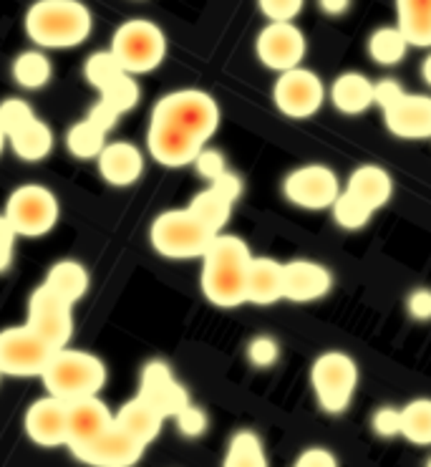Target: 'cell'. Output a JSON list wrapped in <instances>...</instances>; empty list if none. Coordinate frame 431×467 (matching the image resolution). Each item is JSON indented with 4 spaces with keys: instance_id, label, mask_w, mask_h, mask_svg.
<instances>
[{
    "instance_id": "1",
    "label": "cell",
    "mask_w": 431,
    "mask_h": 467,
    "mask_svg": "<svg viewBox=\"0 0 431 467\" xmlns=\"http://www.w3.org/2000/svg\"><path fill=\"white\" fill-rule=\"evenodd\" d=\"M252 250L232 233H217L202 255V294L217 308H238L248 304V271Z\"/></svg>"
},
{
    "instance_id": "2",
    "label": "cell",
    "mask_w": 431,
    "mask_h": 467,
    "mask_svg": "<svg viewBox=\"0 0 431 467\" xmlns=\"http://www.w3.org/2000/svg\"><path fill=\"white\" fill-rule=\"evenodd\" d=\"M26 33L38 48H76L94 28V16L81 0H36L26 11Z\"/></svg>"
},
{
    "instance_id": "3",
    "label": "cell",
    "mask_w": 431,
    "mask_h": 467,
    "mask_svg": "<svg viewBox=\"0 0 431 467\" xmlns=\"http://www.w3.org/2000/svg\"><path fill=\"white\" fill-rule=\"evenodd\" d=\"M44 387L48 394L58 400H78V397H91L98 394L107 384V367L104 361L88 351H76V348H58L48 361V367L41 374Z\"/></svg>"
},
{
    "instance_id": "4",
    "label": "cell",
    "mask_w": 431,
    "mask_h": 467,
    "mask_svg": "<svg viewBox=\"0 0 431 467\" xmlns=\"http://www.w3.org/2000/svg\"><path fill=\"white\" fill-rule=\"evenodd\" d=\"M374 91L384 124L394 137L431 140V94H411L396 78H378Z\"/></svg>"
},
{
    "instance_id": "5",
    "label": "cell",
    "mask_w": 431,
    "mask_h": 467,
    "mask_svg": "<svg viewBox=\"0 0 431 467\" xmlns=\"http://www.w3.org/2000/svg\"><path fill=\"white\" fill-rule=\"evenodd\" d=\"M215 235V230L207 228L190 207L167 210L159 218H154L149 230L151 248L169 261L202 258Z\"/></svg>"
},
{
    "instance_id": "6",
    "label": "cell",
    "mask_w": 431,
    "mask_h": 467,
    "mask_svg": "<svg viewBox=\"0 0 431 467\" xmlns=\"http://www.w3.org/2000/svg\"><path fill=\"white\" fill-rule=\"evenodd\" d=\"M311 387L318 407L331 417H341L354 404L358 389L356 358L345 351L318 354L311 364Z\"/></svg>"
},
{
    "instance_id": "7",
    "label": "cell",
    "mask_w": 431,
    "mask_h": 467,
    "mask_svg": "<svg viewBox=\"0 0 431 467\" xmlns=\"http://www.w3.org/2000/svg\"><path fill=\"white\" fill-rule=\"evenodd\" d=\"M151 114L159 119H167L187 134H192L194 140H200L202 144L215 137L220 130V119H222L217 99L202 88L169 91L154 104Z\"/></svg>"
},
{
    "instance_id": "8",
    "label": "cell",
    "mask_w": 431,
    "mask_h": 467,
    "mask_svg": "<svg viewBox=\"0 0 431 467\" xmlns=\"http://www.w3.org/2000/svg\"><path fill=\"white\" fill-rule=\"evenodd\" d=\"M108 51L119 58L124 71L139 77V74H149L162 66V61L167 58V36L154 21L131 18L117 28Z\"/></svg>"
},
{
    "instance_id": "9",
    "label": "cell",
    "mask_w": 431,
    "mask_h": 467,
    "mask_svg": "<svg viewBox=\"0 0 431 467\" xmlns=\"http://www.w3.org/2000/svg\"><path fill=\"white\" fill-rule=\"evenodd\" d=\"M272 104L288 119H311L323 109L328 88L323 78L313 68L295 66L291 71H282L272 84Z\"/></svg>"
},
{
    "instance_id": "10",
    "label": "cell",
    "mask_w": 431,
    "mask_h": 467,
    "mask_svg": "<svg viewBox=\"0 0 431 467\" xmlns=\"http://www.w3.org/2000/svg\"><path fill=\"white\" fill-rule=\"evenodd\" d=\"M5 218L11 220L13 230L23 238L48 235L58 223V200L44 185H23L13 190L5 202Z\"/></svg>"
},
{
    "instance_id": "11",
    "label": "cell",
    "mask_w": 431,
    "mask_h": 467,
    "mask_svg": "<svg viewBox=\"0 0 431 467\" xmlns=\"http://www.w3.org/2000/svg\"><path fill=\"white\" fill-rule=\"evenodd\" d=\"M338 195H341V180L328 164H303L291 170L282 180V197L298 210L323 213L334 207Z\"/></svg>"
},
{
    "instance_id": "12",
    "label": "cell",
    "mask_w": 431,
    "mask_h": 467,
    "mask_svg": "<svg viewBox=\"0 0 431 467\" xmlns=\"http://www.w3.org/2000/svg\"><path fill=\"white\" fill-rule=\"evenodd\" d=\"M51 344H46L28 324L0 331V371L5 377H41L54 357Z\"/></svg>"
},
{
    "instance_id": "13",
    "label": "cell",
    "mask_w": 431,
    "mask_h": 467,
    "mask_svg": "<svg viewBox=\"0 0 431 467\" xmlns=\"http://www.w3.org/2000/svg\"><path fill=\"white\" fill-rule=\"evenodd\" d=\"M74 304L56 294L51 285H38L28 298V318L26 324L54 348H64L74 334Z\"/></svg>"
},
{
    "instance_id": "14",
    "label": "cell",
    "mask_w": 431,
    "mask_h": 467,
    "mask_svg": "<svg viewBox=\"0 0 431 467\" xmlns=\"http://www.w3.org/2000/svg\"><path fill=\"white\" fill-rule=\"evenodd\" d=\"M308 54V38L295 21H268L255 38V56L268 71L282 74L303 66Z\"/></svg>"
},
{
    "instance_id": "15",
    "label": "cell",
    "mask_w": 431,
    "mask_h": 467,
    "mask_svg": "<svg viewBox=\"0 0 431 467\" xmlns=\"http://www.w3.org/2000/svg\"><path fill=\"white\" fill-rule=\"evenodd\" d=\"M144 450H147V445H141L137 437L129 435L114 420L108 430H104L97 440H91L87 447H81L74 455L81 462L94 467H131L139 462Z\"/></svg>"
},
{
    "instance_id": "16",
    "label": "cell",
    "mask_w": 431,
    "mask_h": 467,
    "mask_svg": "<svg viewBox=\"0 0 431 467\" xmlns=\"http://www.w3.org/2000/svg\"><path fill=\"white\" fill-rule=\"evenodd\" d=\"M207 144L200 140H194L192 134H187L180 127H174L167 119L159 117H149V130H147V150L149 154L164 167H187L194 162V157L205 150Z\"/></svg>"
},
{
    "instance_id": "17",
    "label": "cell",
    "mask_w": 431,
    "mask_h": 467,
    "mask_svg": "<svg viewBox=\"0 0 431 467\" xmlns=\"http://www.w3.org/2000/svg\"><path fill=\"white\" fill-rule=\"evenodd\" d=\"M240 195H242V180L235 172H225L222 177H217L215 182H210L202 192H197L187 207L205 223L207 228L222 233L230 223L232 207Z\"/></svg>"
},
{
    "instance_id": "18",
    "label": "cell",
    "mask_w": 431,
    "mask_h": 467,
    "mask_svg": "<svg viewBox=\"0 0 431 467\" xmlns=\"http://www.w3.org/2000/svg\"><path fill=\"white\" fill-rule=\"evenodd\" d=\"M26 435L36 445L58 447L68 442V402L54 394L41 397L26 412Z\"/></svg>"
},
{
    "instance_id": "19",
    "label": "cell",
    "mask_w": 431,
    "mask_h": 467,
    "mask_svg": "<svg viewBox=\"0 0 431 467\" xmlns=\"http://www.w3.org/2000/svg\"><path fill=\"white\" fill-rule=\"evenodd\" d=\"M334 288V273L323 263L295 258L285 263V301L315 304Z\"/></svg>"
},
{
    "instance_id": "20",
    "label": "cell",
    "mask_w": 431,
    "mask_h": 467,
    "mask_svg": "<svg viewBox=\"0 0 431 467\" xmlns=\"http://www.w3.org/2000/svg\"><path fill=\"white\" fill-rule=\"evenodd\" d=\"M141 397H147L159 412L169 420L182 412L184 407L190 404V394L184 389L180 381L174 379L172 369L164 361H149L144 371H141Z\"/></svg>"
},
{
    "instance_id": "21",
    "label": "cell",
    "mask_w": 431,
    "mask_h": 467,
    "mask_svg": "<svg viewBox=\"0 0 431 467\" xmlns=\"http://www.w3.org/2000/svg\"><path fill=\"white\" fill-rule=\"evenodd\" d=\"M114 424V414L108 412V407L98 394L91 397H78L68 402V442L71 452H78L81 447H87L91 440H97L104 430Z\"/></svg>"
},
{
    "instance_id": "22",
    "label": "cell",
    "mask_w": 431,
    "mask_h": 467,
    "mask_svg": "<svg viewBox=\"0 0 431 467\" xmlns=\"http://www.w3.org/2000/svg\"><path fill=\"white\" fill-rule=\"evenodd\" d=\"M376 81H371L361 71H344L334 78L328 88V101L338 114L361 117L371 107H376Z\"/></svg>"
},
{
    "instance_id": "23",
    "label": "cell",
    "mask_w": 431,
    "mask_h": 467,
    "mask_svg": "<svg viewBox=\"0 0 431 467\" xmlns=\"http://www.w3.org/2000/svg\"><path fill=\"white\" fill-rule=\"evenodd\" d=\"M98 172L111 187H131L144 172V154L131 141H111L98 154Z\"/></svg>"
},
{
    "instance_id": "24",
    "label": "cell",
    "mask_w": 431,
    "mask_h": 467,
    "mask_svg": "<svg viewBox=\"0 0 431 467\" xmlns=\"http://www.w3.org/2000/svg\"><path fill=\"white\" fill-rule=\"evenodd\" d=\"M285 301V263L252 255L248 271V304L272 306Z\"/></svg>"
},
{
    "instance_id": "25",
    "label": "cell",
    "mask_w": 431,
    "mask_h": 467,
    "mask_svg": "<svg viewBox=\"0 0 431 467\" xmlns=\"http://www.w3.org/2000/svg\"><path fill=\"white\" fill-rule=\"evenodd\" d=\"M344 190L351 197H356L358 202H364L368 210L378 213L394 197V180H391V172L381 164H361L351 172Z\"/></svg>"
},
{
    "instance_id": "26",
    "label": "cell",
    "mask_w": 431,
    "mask_h": 467,
    "mask_svg": "<svg viewBox=\"0 0 431 467\" xmlns=\"http://www.w3.org/2000/svg\"><path fill=\"white\" fill-rule=\"evenodd\" d=\"M114 420H117V424H121L129 435L137 437L141 445L149 447L151 442L159 437V432H162V424L167 417H164L147 397L137 394L134 400H129V402L121 407L119 412L114 414Z\"/></svg>"
},
{
    "instance_id": "27",
    "label": "cell",
    "mask_w": 431,
    "mask_h": 467,
    "mask_svg": "<svg viewBox=\"0 0 431 467\" xmlns=\"http://www.w3.org/2000/svg\"><path fill=\"white\" fill-rule=\"evenodd\" d=\"M396 26L411 48H431V0H394Z\"/></svg>"
},
{
    "instance_id": "28",
    "label": "cell",
    "mask_w": 431,
    "mask_h": 467,
    "mask_svg": "<svg viewBox=\"0 0 431 467\" xmlns=\"http://www.w3.org/2000/svg\"><path fill=\"white\" fill-rule=\"evenodd\" d=\"M8 144L23 162H41L54 150V131L38 117L8 134Z\"/></svg>"
},
{
    "instance_id": "29",
    "label": "cell",
    "mask_w": 431,
    "mask_h": 467,
    "mask_svg": "<svg viewBox=\"0 0 431 467\" xmlns=\"http://www.w3.org/2000/svg\"><path fill=\"white\" fill-rule=\"evenodd\" d=\"M411 44L406 41V36L401 33V28L394 23V26H381L376 31L368 36V58L376 66H384V68H394L399 66L406 54H409Z\"/></svg>"
},
{
    "instance_id": "30",
    "label": "cell",
    "mask_w": 431,
    "mask_h": 467,
    "mask_svg": "<svg viewBox=\"0 0 431 467\" xmlns=\"http://www.w3.org/2000/svg\"><path fill=\"white\" fill-rule=\"evenodd\" d=\"M401 437L416 447H431V397H416L401 407Z\"/></svg>"
},
{
    "instance_id": "31",
    "label": "cell",
    "mask_w": 431,
    "mask_h": 467,
    "mask_svg": "<svg viewBox=\"0 0 431 467\" xmlns=\"http://www.w3.org/2000/svg\"><path fill=\"white\" fill-rule=\"evenodd\" d=\"M54 77V66H51V58L33 48V51H23V54L15 56L13 61V81L21 88H28V91H38L44 88Z\"/></svg>"
},
{
    "instance_id": "32",
    "label": "cell",
    "mask_w": 431,
    "mask_h": 467,
    "mask_svg": "<svg viewBox=\"0 0 431 467\" xmlns=\"http://www.w3.org/2000/svg\"><path fill=\"white\" fill-rule=\"evenodd\" d=\"M225 467H268V452L260 440L258 432L252 430H238L227 442Z\"/></svg>"
},
{
    "instance_id": "33",
    "label": "cell",
    "mask_w": 431,
    "mask_h": 467,
    "mask_svg": "<svg viewBox=\"0 0 431 467\" xmlns=\"http://www.w3.org/2000/svg\"><path fill=\"white\" fill-rule=\"evenodd\" d=\"M46 285H51L56 294H61L66 301H81L88 291V273L81 263L76 261H58L51 265V271L46 275Z\"/></svg>"
},
{
    "instance_id": "34",
    "label": "cell",
    "mask_w": 431,
    "mask_h": 467,
    "mask_svg": "<svg viewBox=\"0 0 431 467\" xmlns=\"http://www.w3.org/2000/svg\"><path fill=\"white\" fill-rule=\"evenodd\" d=\"M107 134L108 131L101 124H97L91 117H87V119L78 121V124H74L68 130V134H66V147L78 160H94L107 147Z\"/></svg>"
},
{
    "instance_id": "35",
    "label": "cell",
    "mask_w": 431,
    "mask_h": 467,
    "mask_svg": "<svg viewBox=\"0 0 431 467\" xmlns=\"http://www.w3.org/2000/svg\"><path fill=\"white\" fill-rule=\"evenodd\" d=\"M331 215H334L338 228L356 233V230H364L371 223L374 210H368L364 202H358L356 197H351L345 190H341V195L335 197L334 207H331Z\"/></svg>"
},
{
    "instance_id": "36",
    "label": "cell",
    "mask_w": 431,
    "mask_h": 467,
    "mask_svg": "<svg viewBox=\"0 0 431 467\" xmlns=\"http://www.w3.org/2000/svg\"><path fill=\"white\" fill-rule=\"evenodd\" d=\"M139 84L129 71L119 74L111 84L101 88V101H107L108 107H114L119 114H127V111L134 109L139 104Z\"/></svg>"
},
{
    "instance_id": "37",
    "label": "cell",
    "mask_w": 431,
    "mask_h": 467,
    "mask_svg": "<svg viewBox=\"0 0 431 467\" xmlns=\"http://www.w3.org/2000/svg\"><path fill=\"white\" fill-rule=\"evenodd\" d=\"M119 74H124V66L119 64V58L111 51H98V54L88 56L87 64H84V77L98 91L107 84H111Z\"/></svg>"
},
{
    "instance_id": "38",
    "label": "cell",
    "mask_w": 431,
    "mask_h": 467,
    "mask_svg": "<svg viewBox=\"0 0 431 467\" xmlns=\"http://www.w3.org/2000/svg\"><path fill=\"white\" fill-rule=\"evenodd\" d=\"M31 119H36V114H33V107L28 101H23V99L0 101V127L5 131V137L15 130H21L23 124H28Z\"/></svg>"
},
{
    "instance_id": "39",
    "label": "cell",
    "mask_w": 431,
    "mask_h": 467,
    "mask_svg": "<svg viewBox=\"0 0 431 467\" xmlns=\"http://www.w3.org/2000/svg\"><path fill=\"white\" fill-rule=\"evenodd\" d=\"M281 358V344L268 334H260L248 344V361L255 369H270Z\"/></svg>"
},
{
    "instance_id": "40",
    "label": "cell",
    "mask_w": 431,
    "mask_h": 467,
    "mask_svg": "<svg viewBox=\"0 0 431 467\" xmlns=\"http://www.w3.org/2000/svg\"><path fill=\"white\" fill-rule=\"evenodd\" d=\"M174 422H177V430H180L184 437H202L207 432V427H210V420H207L205 410L192 402L187 404L182 412L174 417Z\"/></svg>"
},
{
    "instance_id": "41",
    "label": "cell",
    "mask_w": 431,
    "mask_h": 467,
    "mask_svg": "<svg viewBox=\"0 0 431 467\" xmlns=\"http://www.w3.org/2000/svg\"><path fill=\"white\" fill-rule=\"evenodd\" d=\"M194 170L197 174L207 180V182H215L217 177H222L225 172H230V167H227L225 154L217 152V150H202V152L194 157Z\"/></svg>"
},
{
    "instance_id": "42",
    "label": "cell",
    "mask_w": 431,
    "mask_h": 467,
    "mask_svg": "<svg viewBox=\"0 0 431 467\" xmlns=\"http://www.w3.org/2000/svg\"><path fill=\"white\" fill-rule=\"evenodd\" d=\"M305 0H258L260 13L268 21H295L301 16Z\"/></svg>"
},
{
    "instance_id": "43",
    "label": "cell",
    "mask_w": 431,
    "mask_h": 467,
    "mask_svg": "<svg viewBox=\"0 0 431 467\" xmlns=\"http://www.w3.org/2000/svg\"><path fill=\"white\" fill-rule=\"evenodd\" d=\"M371 430L384 440L401 437V410L399 407H378L371 417Z\"/></svg>"
},
{
    "instance_id": "44",
    "label": "cell",
    "mask_w": 431,
    "mask_h": 467,
    "mask_svg": "<svg viewBox=\"0 0 431 467\" xmlns=\"http://www.w3.org/2000/svg\"><path fill=\"white\" fill-rule=\"evenodd\" d=\"M18 233L13 230L11 220L0 215V273H5L13 265V248H15Z\"/></svg>"
},
{
    "instance_id": "45",
    "label": "cell",
    "mask_w": 431,
    "mask_h": 467,
    "mask_svg": "<svg viewBox=\"0 0 431 467\" xmlns=\"http://www.w3.org/2000/svg\"><path fill=\"white\" fill-rule=\"evenodd\" d=\"M338 460L328 447H305L301 455L295 457V467H335Z\"/></svg>"
},
{
    "instance_id": "46",
    "label": "cell",
    "mask_w": 431,
    "mask_h": 467,
    "mask_svg": "<svg viewBox=\"0 0 431 467\" xmlns=\"http://www.w3.org/2000/svg\"><path fill=\"white\" fill-rule=\"evenodd\" d=\"M406 308H409L411 318L416 321H431V288H416L411 291L406 298Z\"/></svg>"
},
{
    "instance_id": "47",
    "label": "cell",
    "mask_w": 431,
    "mask_h": 467,
    "mask_svg": "<svg viewBox=\"0 0 431 467\" xmlns=\"http://www.w3.org/2000/svg\"><path fill=\"white\" fill-rule=\"evenodd\" d=\"M315 3H318L321 13L331 16V18L345 16V13L351 11V5H354V0H315Z\"/></svg>"
},
{
    "instance_id": "48",
    "label": "cell",
    "mask_w": 431,
    "mask_h": 467,
    "mask_svg": "<svg viewBox=\"0 0 431 467\" xmlns=\"http://www.w3.org/2000/svg\"><path fill=\"white\" fill-rule=\"evenodd\" d=\"M419 71H421V81H424V84L431 88V48H429V54L424 56Z\"/></svg>"
},
{
    "instance_id": "49",
    "label": "cell",
    "mask_w": 431,
    "mask_h": 467,
    "mask_svg": "<svg viewBox=\"0 0 431 467\" xmlns=\"http://www.w3.org/2000/svg\"><path fill=\"white\" fill-rule=\"evenodd\" d=\"M5 144H8V137H5V131H3V127H0V154H3V150H5Z\"/></svg>"
},
{
    "instance_id": "50",
    "label": "cell",
    "mask_w": 431,
    "mask_h": 467,
    "mask_svg": "<svg viewBox=\"0 0 431 467\" xmlns=\"http://www.w3.org/2000/svg\"><path fill=\"white\" fill-rule=\"evenodd\" d=\"M426 465H429V467H431V457H429V460H426Z\"/></svg>"
},
{
    "instance_id": "51",
    "label": "cell",
    "mask_w": 431,
    "mask_h": 467,
    "mask_svg": "<svg viewBox=\"0 0 431 467\" xmlns=\"http://www.w3.org/2000/svg\"><path fill=\"white\" fill-rule=\"evenodd\" d=\"M0 377H3V371H0Z\"/></svg>"
}]
</instances>
